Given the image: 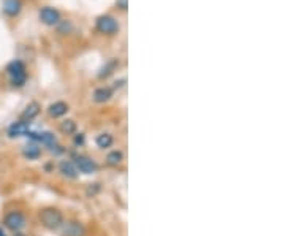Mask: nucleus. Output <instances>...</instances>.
<instances>
[{
	"label": "nucleus",
	"instance_id": "obj_15",
	"mask_svg": "<svg viewBox=\"0 0 285 236\" xmlns=\"http://www.w3.org/2000/svg\"><path fill=\"white\" fill-rule=\"evenodd\" d=\"M125 160V155L124 152H122L120 149H113V151H109L105 157V162L108 166H119L122 162Z\"/></svg>",
	"mask_w": 285,
	"mask_h": 236
},
{
	"label": "nucleus",
	"instance_id": "obj_6",
	"mask_svg": "<svg viewBox=\"0 0 285 236\" xmlns=\"http://www.w3.org/2000/svg\"><path fill=\"white\" fill-rule=\"evenodd\" d=\"M87 228L83 222H79L76 219L67 220L62 228H60V236H86Z\"/></svg>",
	"mask_w": 285,
	"mask_h": 236
},
{
	"label": "nucleus",
	"instance_id": "obj_23",
	"mask_svg": "<svg viewBox=\"0 0 285 236\" xmlns=\"http://www.w3.org/2000/svg\"><path fill=\"white\" fill-rule=\"evenodd\" d=\"M0 236H7V230L2 227V225H0Z\"/></svg>",
	"mask_w": 285,
	"mask_h": 236
},
{
	"label": "nucleus",
	"instance_id": "obj_3",
	"mask_svg": "<svg viewBox=\"0 0 285 236\" xmlns=\"http://www.w3.org/2000/svg\"><path fill=\"white\" fill-rule=\"evenodd\" d=\"M7 73L10 76V84L13 87H23L27 83V70L21 61H13L7 65Z\"/></svg>",
	"mask_w": 285,
	"mask_h": 236
},
{
	"label": "nucleus",
	"instance_id": "obj_24",
	"mask_svg": "<svg viewBox=\"0 0 285 236\" xmlns=\"http://www.w3.org/2000/svg\"><path fill=\"white\" fill-rule=\"evenodd\" d=\"M12 236H27V234H24L23 231H18V233H13Z\"/></svg>",
	"mask_w": 285,
	"mask_h": 236
},
{
	"label": "nucleus",
	"instance_id": "obj_5",
	"mask_svg": "<svg viewBox=\"0 0 285 236\" xmlns=\"http://www.w3.org/2000/svg\"><path fill=\"white\" fill-rule=\"evenodd\" d=\"M27 138L35 143V144H42L45 147H53L54 144H57V140H56V135L53 132H32L30 130L27 135Z\"/></svg>",
	"mask_w": 285,
	"mask_h": 236
},
{
	"label": "nucleus",
	"instance_id": "obj_11",
	"mask_svg": "<svg viewBox=\"0 0 285 236\" xmlns=\"http://www.w3.org/2000/svg\"><path fill=\"white\" fill-rule=\"evenodd\" d=\"M70 110V106L65 102H54L48 106V114L53 117V119H59V117H64Z\"/></svg>",
	"mask_w": 285,
	"mask_h": 236
},
{
	"label": "nucleus",
	"instance_id": "obj_12",
	"mask_svg": "<svg viewBox=\"0 0 285 236\" xmlns=\"http://www.w3.org/2000/svg\"><path fill=\"white\" fill-rule=\"evenodd\" d=\"M95 144H97L98 149L106 151V149H109V147H113L114 136L111 135V133H108V132H101V133H98L95 136Z\"/></svg>",
	"mask_w": 285,
	"mask_h": 236
},
{
	"label": "nucleus",
	"instance_id": "obj_1",
	"mask_svg": "<svg viewBox=\"0 0 285 236\" xmlns=\"http://www.w3.org/2000/svg\"><path fill=\"white\" fill-rule=\"evenodd\" d=\"M38 220L42 223V227H45L49 231H57L62 228V225L65 223V215L59 208L54 206H46L38 211Z\"/></svg>",
	"mask_w": 285,
	"mask_h": 236
},
{
	"label": "nucleus",
	"instance_id": "obj_17",
	"mask_svg": "<svg viewBox=\"0 0 285 236\" xmlns=\"http://www.w3.org/2000/svg\"><path fill=\"white\" fill-rule=\"evenodd\" d=\"M113 97V89L111 87H98L94 91V102L95 103H106Z\"/></svg>",
	"mask_w": 285,
	"mask_h": 236
},
{
	"label": "nucleus",
	"instance_id": "obj_21",
	"mask_svg": "<svg viewBox=\"0 0 285 236\" xmlns=\"http://www.w3.org/2000/svg\"><path fill=\"white\" fill-rule=\"evenodd\" d=\"M100 190H101V185H100L98 182L89 184V187H87V190H86V195H87V196H95Z\"/></svg>",
	"mask_w": 285,
	"mask_h": 236
},
{
	"label": "nucleus",
	"instance_id": "obj_4",
	"mask_svg": "<svg viewBox=\"0 0 285 236\" xmlns=\"http://www.w3.org/2000/svg\"><path fill=\"white\" fill-rule=\"evenodd\" d=\"M71 162L75 163L78 173H81V174H87L89 176V174H94V173L98 171V163L92 159V157H89L86 154L75 155L73 159H71Z\"/></svg>",
	"mask_w": 285,
	"mask_h": 236
},
{
	"label": "nucleus",
	"instance_id": "obj_13",
	"mask_svg": "<svg viewBox=\"0 0 285 236\" xmlns=\"http://www.w3.org/2000/svg\"><path fill=\"white\" fill-rule=\"evenodd\" d=\"M23 157L26 160H38L40 157H42V147L35 143H30L27 146L23 147Z\"/></svg>",
	"mask_w": 285,
	"mask_h": 236
},
{
	"label": "nucleus",
	"instance_id": "obj_8",
	"mask_svg": "<svg viewBox=\"0 0 285 236\" xmlns=\"http://www.w3.org/2000/svg\"><path fill=\"white\" fill-rule=\"evenodd\" d=\"M30 124H32V122L19 119V121L13 122L12 125L8 127L7 135L10 136V138H21V136H26L30 132Z\"/></svg>",
	"mask_w": 285,
	"mask_h": 236
},
{
	"label": "nucleus",
	"instance_id": "obj_10",
	"mask_svg": "<svg viewBox=\"0 0 285 236\" xmlns=\"http://www.w3.org/2000/svg\"><path fill=\"white\" fill-rule=\"evenodd\" d=\"M59 173L62 174L64 178L71 179V181L78 179V176H79L75 163L71 162V160H62V162H60V163H59Z\"/></svg>",
	"mask_w": 285,
	"mask_h": 236
},
{
	"label": "nucleus",
	"instance_id": "obj_18",
	"mask_svg": "<svg viewBox=\"0 0 285 236\" xmlns=\"http://www.w3.org/2000/svg\"><path fill=\"white\" fill-rule=\"evenodd\" d=\"M59 132L62 135H68V136H73L78 132V125L73 119H65L59 124Z\"/></svg>",
	"mask_w": 285,
	"mask_h": 236
},
{
	"label": "nucleus",
	"instance_id": "obj_19",
	"mask_svg": "<svg viewBox=\"0 0 285 236\" xmlns=\"http://www.w3.org/2000/svg\"><path fill=\"white\" fill-rule=\"evenodd\" d=\"M116 65H117V62L116 61H111V62H108L106 64V67H103L100 70V73H98V78H106V76H109L111 73H113V70L116 68Z\"/></svg>",
	"mask_w": 285,
	"mask_h": 236
},
{
	"label": "nucleus",
	"instance_id": "obj_2",
	"mask_svg": "<svg viewBox=\"0 0 285 236\" xmlns=\"http://www.w3.org/2000/svg\"><path fill=\"white\" fill-rule=\"evenodd\" d=\"M2 227L12 233L23 231L27 227V215L21 209H10L2 217Z\"/></svg>",
	"mask_w": 285,
	"mask_h": 236
},
{
	"label": "nucleus",
	"instance_id": "obj_7",
	"mask_svg": "<svg viewBox=\"0 0 285 236\" xmlns=\"http://www.w3.org/2000/svg\"><path fill=\"white\" fill-rule=\"evenodd\" d=\"M97 29L101 34L113 35L119 31V24L113 16H100L97 19Z\"/></svg>",
	"mask_w": 285,
	"mask_h": 236
},
{
	"label": "nucleus",
	"instance_id": "obj_14",
	"mask_svg": "<svg viewBox=\"0 0 285 236\" xmlns=\"http://www.w3.org/2000/svg\"><path fill=\"white\" fill-rule=\"evenodd\" d=\"M40 111H42V106H40V103H38V102H30V103L26 106V110L23 111L21 119H23V121H27V122H32L35 117L40 114Z\"/></svg>",
	"mask_w": 285,
	"mask_h": 236
},
{
	"label": "nucleus",
	"instance_id": "obj_16",
	"mask_svg": "<svg viewBox=\"0 0 285 236\" xmlns=\"http://www.w3.org/2000/svg\"><path fill=\"white\" fill-rule=\"evenodd\" d=\"M23 2L21 0H4V12L8 16H18L21 13Z\"/></svg>",
	"mask_w": 285,
	"mask_h": 236
},
{
	"label": "nucleus",
	"instance_id": "obj_22",
	"mask_svg": "<svg viewBox=\"0 0 285 236\" xmlns=\"http://www.w3.org/2000/svg\"><path fill=\"white\" fill-rule=\"evenodd\" d=\"M117 5H120L122 10H125L127 8V0H117Z\"/></svg>",
	"mask_w": 285,
	"mask_h": 236
},
{
	"label": "nucleus",
	"instance_id": "obj_20",
	"mask_svg": "<svg viewBox=\"0 0 285 236\" xmlns=\"http://www.w3.org/2000/svg\"><path fill=\"white\" fill-rule=\"evenodd\" d=\"M73 144H75L76 147H83V146L86 144V135L76 132V133L73 135Z\"/></svg>",
	"mask_w": 285,
	"mask_h": 236
},
{
	"label": "nucleus",
	"instance_id": "obj_9",
	"mask_svg": "<svg viewBox=\"0 0 285 236\" xmlns=\"http://www.w3.org/2000/svg\"><path fill=\"white\" fill-rule=\"evenodd\" d=\"M40 19L48 26H54V24H59V21H60V13L56 8L45 7V8H42V12H40Z\"/></svg>",
	"mask_w": 285,
	"mask_h": 236
}]
</instances>
